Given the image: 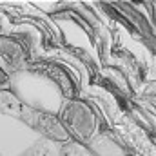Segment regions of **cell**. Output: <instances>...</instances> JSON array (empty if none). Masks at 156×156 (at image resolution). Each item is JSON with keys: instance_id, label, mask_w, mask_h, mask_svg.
<instances>
[{"instance_id": "cell-1", "label": "cell", "mask_w": 156, "mask_h": 156, "mask_svg": "<svg viewBox=\"0 0 156 156\" xmlns=\"http://www.w3.org/2000/svg\"><path fill=\"white\" fill-rule=\"evenodd\" d=\"M62 127L80 142H91L98 131V120L93 109L83 102H69L62 111Z\"/></svg>"}, {"instance_id": "cell-2", "label": "cell", "mask_w": 156, "mask_h": 156, "mask_svg": "<svg viewBox=\"0 0 156 156\" xmlns=\"http://www.w3.org/2000/svg\"><path fill=\"white\" fill-rule=\"evenodd\" d=\"M0 64L11 71H18L29 64V55L24 44L13 37H0Z\"/></svg>"}, {"instance_id": "cell-3", "label": "cell", "mask_w": 156, "mask_h": 156, "mask_svg": "<svg viewBox=\"0 0 156 156\" xmlns=\"http://www.w3.org/2000/svg\"><path fill=\"white\" fill-rule=\"evenodd\" d=\"M40 66H44V71L45 73H49L51 76L60 78V87H62V91H64V94L67 96V98H73L75 94H76V89H75V85H73V82H71V78L69 75L60 67V66H55V64H40Z\"/></svg>"}, {"instance_id": "cell-4", "label": "cell", "mask_w": 156, "mask_h": 156, "mask_svg": "<svg viewBox=\"0 0 156 156\" xmlns=\"http://www.w3.org/2000/svg\"><path fill=\"white\" fill-rule=\"evenodd\" d=\"M11 85V75L7 73V69L0 64V91L2 89H7Z\"/></svg>"}]
</instances>
